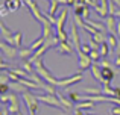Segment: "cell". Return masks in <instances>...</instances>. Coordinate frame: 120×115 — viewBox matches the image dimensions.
Masks as SVG:
<instances>
[{"mask_svg": "<svg viewBox=\"0 0 120 115\" xmlns=\"http://www.w3.org/2000/svg\"><path fill=\"white\" fill-rule=\"evenodd\" d=\"M34 67H35V73L38 74L40 77H43V79L46 80L47 83H50V85H53V86L58 85V80H56V77L53 76V74H50V71L47 70L46 67H44V61H43V58L34 62Z\"/></svg>", "mask_w": 120, "mask_h": 115, "instance_id": "1", "label": "cell"}, {"mask_svg": "<svg viewBox=\"0 0 120 115\" xmlns=\"http://www.w3.org/2000/svg\"><path fill=\"white\" fill-rule=\"evenodd\" d=\"M37 98H38V101H41V103H44V105H47V106L59 108V109L67 111L64 106H62V103L59 101V98L56 97V95H52V94H41V95H37Z\"/></svg>", "mask_w": 120, "mask_h": 115, "instance_id": "2", "label": "cell"}, {"mask_svg": "<svg viewBox=\"0 0 120 115\" xmlns=\"http://www.w3.org/2000/svg\"><path fill=\"white\" fill-rule=\"evenodd\" d=\"M23 100L26 103L29 112H37L38 111V98H37V94H32L30 91H26L23 94Z\"/></svg>", "mask_w": 120, "mask_h": 115, "instance_id": "3", "label": "cell"}, {"mask_svg": "<svg viewBox=\"0 0 120 115\" xmlns=\"http://www.w3.org/2000/svg\"><path fill=\"white\" fill-rule=\"evenodd\" d=\"M24 3H26V5H27V9H29V11H30V14L34 15V18H35L37 21H40V23L43 24L44 21H46V18H44V17H46V15H44L43 12L40 11L38 5H37V3L34 2V0H26V2H24Z\"/></svg>", "mask_w": 120, "mask_h": 115, "instance_id": "4", "label": "cell"}, {"mask_svg": "<svg viewBox=\"0 0 120 115\" xmlns=\"http://www.w3.org/2000/svg\"><path fill=\"white\" fill-rule=\"evenodd\" d=\"M68 36H70V44L75 47V50H76V53L78 52H81V39H79V30H78V26L75 23H71V26H70V33H68Z\"/></svg>", "mask_w": 120, "mask_h": 115, "instance_id": "5", "label": "cell"}, {"mask_svg": "<svg viewBox=\"0 0 120 115\" xmlns=\"http://www.w3.org/2000/svg\"><path fill=\"white\" fill-rule=\"evenodd\" d=\"M82 77H84V76H82V71H79V73L73 74V76H70V77H65V79L58 80V85H56V86H61V88L67 89L68 86L75 85V83H79L81 80H82Z\"/></svg>", "mask_w": 120, "mask_h": 115, "instance_id": "6", "label": "cell"}, {"mask_svg": "<svg viewBox=\"0 0 120 115\" xmlns=\"http://www.w3.org/2000/svg\"><path fill=\"white\" fill-rule=\"evenodd\" d=\"M8 109L12 115H18L21 112L20 111V101H18V97L15 92H11L9 94V103H8Z\"/></svg>", "mask_w": 120, "mask_h": 115, "instance_id": "7", "label": "cell"}, {"mask_svg": "<svg viewBox=\"0 0 120 115\" xmlns=\"http://www.w3.org/2000/svg\"><path fill=\"white\" fill-rule=\"evenodd\" d=\"M0 49H2V55L8 58H14V56H18V50L14 47V45L8 44L6 41H2L0 42Z\"/></svg>", "mask_w": 120, "mask_h": 115, "instance_id": "8", "label": "cell"}, {"mask_svg": "<svg viewBox=\"0 0 120 115\" xmlns=\"http://www.w3.org/2000/svg\"><path fill=\"white\" fill-rule=\"evenodd\" d=\"M67 15H68V9L64 8V9L61 11V14L58 15V18H56V24H55L56 33L64 32V24H65V20H67Z\"/></svg>", "mask_w": 120, "mask_h": 115, "instance_id": "9", "label": "cell"}, {"mask_svg": "<svg viewBox=\"0 0 120 115\" xmlns=\"http://www.w3.org/2000/svg\"><path fill=\"white\" fill-rule=\"evenodd\" d=\"M78 58H79V71L91 68V65L94 64V62L91 61L90 55H85V53H82V52H78Z\"/></svg>", "mask_w": 120, "mask_h": 115, "instance_id": "10", "label": "cell"}, {"mask_svg": "<svg viewBox=\"0 0 120 115\" xmlns=\"http://www.w3.org/2000/svg\"><path fill=\"white\" fill-rule=\"evenodd\" d=\"M116 73L111 67H102V83L103 85H109L114 80Z\"/></svg>", "mask_w": 120, "mask_h": 115, "instance_id": "11", "label": "cell"}, {"mask_svg": "<svg viewBox=\"0 0 120 115\" xmlns=\"http://www.w3.org/2000/svg\"><path fill=\"white\" fill-rule=\"evenodd\" d=\"M73 49L75 47L70 44V41H67V42H59V44L56 45L55 50L58 52V53H61V55H65V56H71V55L75 53Z\"/></svg>", "mask_w": 120, "mask_h": 115, "instance_id": "12", "label": "cell"}, {"mask_svg": "<svg viewBox=\"0 0 120 115\" xmlns=\"http://www.w3.org/2000/svg\"><path fill=\"white\" fill-rule=\"evenodd\" d=\"M105 23H106V30L109 33H116L117 32V17L116 15H108L105 18Z\"/></svg>", "mask_w": 120, "mask_h": 115, "instance_id": "13", "label": "cell"}, {"mask_svg": "<svg viewBox=\"0 0 120 115\" xmlns=\"http://www.w3.org/2000/svg\"><path fill=\"white\" fill-rule=\"evenodd\" d=\"M52 30H53V24L50 23L49 18H46V21L43 23V36L46 38V41L50 39V38H53V36H56V35H53Z\"/></svg>", "mask_w": 120, "mask_h": 115, "instance_id": "14", "label": "cell"}, {"mask_svg": "<svg viewBox=\"0 0 120 115\" xmlns=\"http://www.w3.org/2000/svg\"><path fill=\"white\" fill-rule=\"evenodd\" d=\"M106 42H108L109 47H111V52L116 50L117 45H119V36L116 35V33H109L108 32V35H106Z\"/></svg>", "mask_w": 120, "mask_h": 115, "instance_id": "15", "label": "cell"}, {"mask_svg": "<svg viewBox=\"0 0 120 115\" xmlns=\"http://www.w3.org/2000/svg\"><path fill=\"white\" fill-rule=\"evenodd\" d=\"M91 73H93V76L96 77V80H99V82H102V67H100L99 62H94L93 65H91Z\"/></svg>", "mask_w": 120, "mask_h": 115, "instance_id": "16", "label": "cell"}, {"mask_svg": "<svg viewBox=\"0 0 120 115\" xmlns=\"http://www.w3.org/2000/svg\"><path fill=\"white\" fill-rule=\"evenodd\" d=\"M9 86H11V91H14V92H21V94H24L26 91H29V89H27L20 80H18V82H11Z\"/></svg>", "mask_w": 120, "mask_h": 115, "instance_id": "17", "label": "cell"}, {"mask_svg": "<svg viewBox=\"0 0 120 115\" xmlns=\"http://www.w3.org/2000/svg\"><path fill=\"white\" fill-rule=\"evenodd\" d=\"M44 44H46V38H44V36L41 35L40 38H37L35 41H34L32 44L29 45V49H30V50H32V52H37V50H38V49H41V47H43Z\"/></svg>", "mask_w": 120, "mask_h": 115, "instance_id": "18", "label": "cell"}, {"mask_svg": "<svg viewBox=\"0 0 120 115\" xmlns=\"http://www.w3.org/2000/svg\"><path fill=\"white\" fill-rule=\"evenodd\" d=\"M30 55H34V52L30 50L29 47H27V49H23V47L18 49V56L23 59V61H29V59H30Z\"/></svg>", "mask_w": 120, "mask_h": 115, "instance_id": "19", "label": "cell"}, {"mask_svg": "<svg viewBox=\"0 0 120 115\" xmlns=\"http://www.w3.org/2000/svg\"><path fill=\"white\" fill-rule=\"evenodd\" d=\"M91 108H94V101H88V100H84V101H79V103L75 105V109H91Z\"/></svg>", "mask_w": 120, "mask_h": 115, "instance_id": "20", "label": "cell"}, {"mask_svg": "<svg viewBox=\"0 0 120 115\" xmlns=\"http://www.w3.org/2000/svg\"><path fill=\"white\" fill-rule=\"evenodd\" d=\"M3 3H5V6H6V8H8L11 12L17 11V9H18V6L21 5V3H20V2H17V0H5Z\"/></svg>", "mask_w": 120, "mask_h": 115, "instance_id": "21", "label": "cell"}, {"mask_svg": "<svg viewBox=\"0 0 120 115\" xmlns=\"http://www.w3.org/2000/svg\"><path fill=\"white\" fill-rule=\"evenodd\" d=\"M99 52H100V55H102V58H108L109 53H111V47H109V44L105 41V42H102V44H100Z\"/></svg>", "mask_w": 120, "mask_h": 115, "instance_id": "22", "label": "cell"}, {"mask_svg": "<svg viewBox=\"0 0 120 115\" xmlns=\"http://www.w3.org/2000/svg\"><path fill=\"white\" fill-rule=\"evenodd\" d=\"M14 45L18 49H21V45H23V33L20 30L14 33Z\"/></svg>", "mask_w": 120, "mask_h": 115, "instance_id": "23", "label": "cell"}, {"mask_svg": "<svg viewBox=\"0 0 120 115\" xmlns=\"http://www.w3.org/2000/svg\"><path fill=\"white\" fill-rule=\"evenodd\" d=\"M58 6H59L58 2H55V0H50V8H49V12H47V14H49L50 17H55L56 11H58Z\"/></svg>", "mask_w": 120, "mask_h": 115, "instance_id": "24", "label": "cell"}, {"mask_svg": "<svg viewBox=\"0 0 120 115\" xmlns=\"http://www.w3.org/2000/svg\"><path fill=\"white\" fill-rule=\"evenodd\" d=\"M102 92L105 95H109V97H114V88H111V85H103Z\"/></svg>", "mask_w": 120, "mask_h": 115, "instance_id": "25", "label": "cell"}, {"mask_svg": "<svg viewBox=\"0 0 120 115\" xmlns=\"http://www.w3.org/2000/svg\"><path fill=\"white\" fill-rule=\"evenodd\" d=\"M84 11H85V5H76V8H75V17H82L84 15Z\"/></svg>", "mask_w": 120, "mask_h": 115, "instance_id": "26", "label": "cell"}, {"mask_svg": "<svg viewBox=\"0 0 120 115\" xmlns=\"http://www.w3.org/2000/svg\"><path fill=\"white\" fill-rule=\"evenodd\" d=\"M81 97H82V95L79 94V92H70V94H68V100H71L73 103H79Z\"/></svg>", "mask_w": 120, "mask_h": 115, "instance_id": "27", "label": "cell"}, {"mask_svg": "<svg viewBox=\"0 0 120 115\" xmlns=\"http://www.w3.org/2000/svg\"><path fill=\"white\" fill-rule=\"evenodd\" d=\"M90 58H91V61H93V62H99V61H100V58H102V55H100V52H99V50H91Z\"/></svg>", "mask_w": 120, "mask_h": 115, "instance_id": "28", "label": "cell"}, {"mask_svg": "<svg viewBox=\"0 0 120 115\" xmlns=\"http://www.w3.org/2000/svg\"><path fill=\"white\" fill-rule=\"evenodd\" d=\"M91 50H93V47H91V44H88V42H84V44L81 45V52L85 55H90Z\"/></svg>", "mask_w": 120, "mask_h": 115, "instance_id": "29", "label": "cell"}, {"mask_svg": "<svg viewBox=\"0 0 120 115\" xmlns=\"http://www.w3.org/2000/svg\"><path fill=\"white\" fill-rule=\"evenodd\" d=\"M9 89H11V86H9L8 83H2V85H0V94H2V95H5L6 92L9 91Z\"/></svg>", "mask_w": 120, "mask_h": 115, "instance_id": "30", "label": "cell"}, {"mask_svg": "<svg viewBox=\"0 0 120 115\" xmlns=\"http://www.w3.org/2000/svg\"><path fill=\"white\" fill-rule=\"evenodd\" d=\"M0 12H2V18H3V17H6V15H8V12H11V11H9V9L5 6V3H3V5L0 6Z\"/></svg>", "mask_w": 120, "mask_h": 115, "instance_id": "31", "label": "cell"}, {"mask_svg": "<svg viewBox=\"0 0 120 115\" xmlns=\"http://www.w3.org/2000/svg\"><path fill=\"white\" fill-rule=\"evenodd\" d=\"M109 114L111 115H120V106H114L109 109Z\"/></svg>", "mask_w": 120, "mask_h": 115, "instance_id": "32", "label": "cell"}, {"mask_svg": "<svg viewBox=\"0 0 120 115\" xmlns=\"http://www.w3.org/2000/svg\"><path fill=\"white\" fill-rule=\"evenodd\" d=\"M99 64H100V67H111V62L108 61V58H103Z\"/></svg>", "mask_w": 120, "mask_h": 115, "instance_id": "33", "label": "cell"}, {"mask_svg": "<svg viewBox=\"0 0 120 115\" xmlns=\"http://www.w3.org/2000/svg\"><path fill=\"white\" fill-rule=\"evenodd\" d=\"M114 97L120 98V86H116L114 88Z\"/></svg>", "mask_w": 120, "mask_h": 115, "instance_id": "34", "label": "cell"}, {"mask_svg": "<svg viewBox=\"0 0 120 115\" xmlns=\"http://www.w3.org/2000/svg\"><path fill=\"white\" fill-rule=\"evenodd\" d=\"M11 112H9V109H8V106H3L2 108V115H9Z\"/></svg>", "mask_w": 120, "mask_h": 115, "instance_id": "35", "label": "cell"}, {"mask_svg": "<svg viewBox=\"0 0 120 115\" xmlns=\"http://www.w3.org/2000/svg\"><path fill=\"white\" fill-rule=\"evenodd\" d=\"M114 64H116V67H119V68H120V55H117V58H116Z\"/></svg>", "mask_w": 120, "mask_h": 115, "instance_id": "36", "label": "cell"}, {"mask_svg": "<svg viewBox=\"0 0 120 115\" xmlns=\"http://www.w3.org/2000/svg\"><path fill=\"white\" fill-rule=\"evenodd\" d=\"M75 115H85V112L81 109H75Z\"/></svg>", "mask_w": 120, "mask_h": 115, "instance_id": "37", "label": "cell"}, {"mask_svg": "<svg viewBox=\"0 0 120 115\" xmlns=\"http://www.w3.org/2000/svg\"><path fill=\"white\" fill-rule=\"evenodd\" d=\"M75 3H76V0H67V6H71Z\"/></svg>", "mask_w": 120, "mask_h": 115, "instance_id": "38", "label": "cell"}, {"mask_svg": "<svg viewBox=\"0 0 120 115\" xmlns=\"http://www.w3.org/2000/svg\"><path fill=\"white\" fill-rule=\"evenodd\" d=\"M85 115H93V114H85Z\"/></svg>", "mask_w": 120, "mask_h": 115, "instance_id": "39", "label": "cell"}, {"mask_svg": "<svg viewBox=\"0 0 120 115\" xmlns=\"http://www.w3.org/2000/svg\"><path fill=\"white\" fill-rule=\"evenodd\" d=\"M18 115H23V114H21V112H20V114H18Z\"/></svg>", "mask_w": 120, "mask_h": 115, "instance_id": "40", "label": "cell"}, {"mask_svg": "<svg viewBox=\"0 0 120 115\" xmlns=\"http://www.w3.org/2000/svg\"><path fill=\"white\" fill-rule=\"evenodd\" d=\"M65 115H67V114H65Z\"/></svg>", "mask_w": 120, "mask_h": 115, "instance_id": "41", "label": "cell"}]
</instances>
